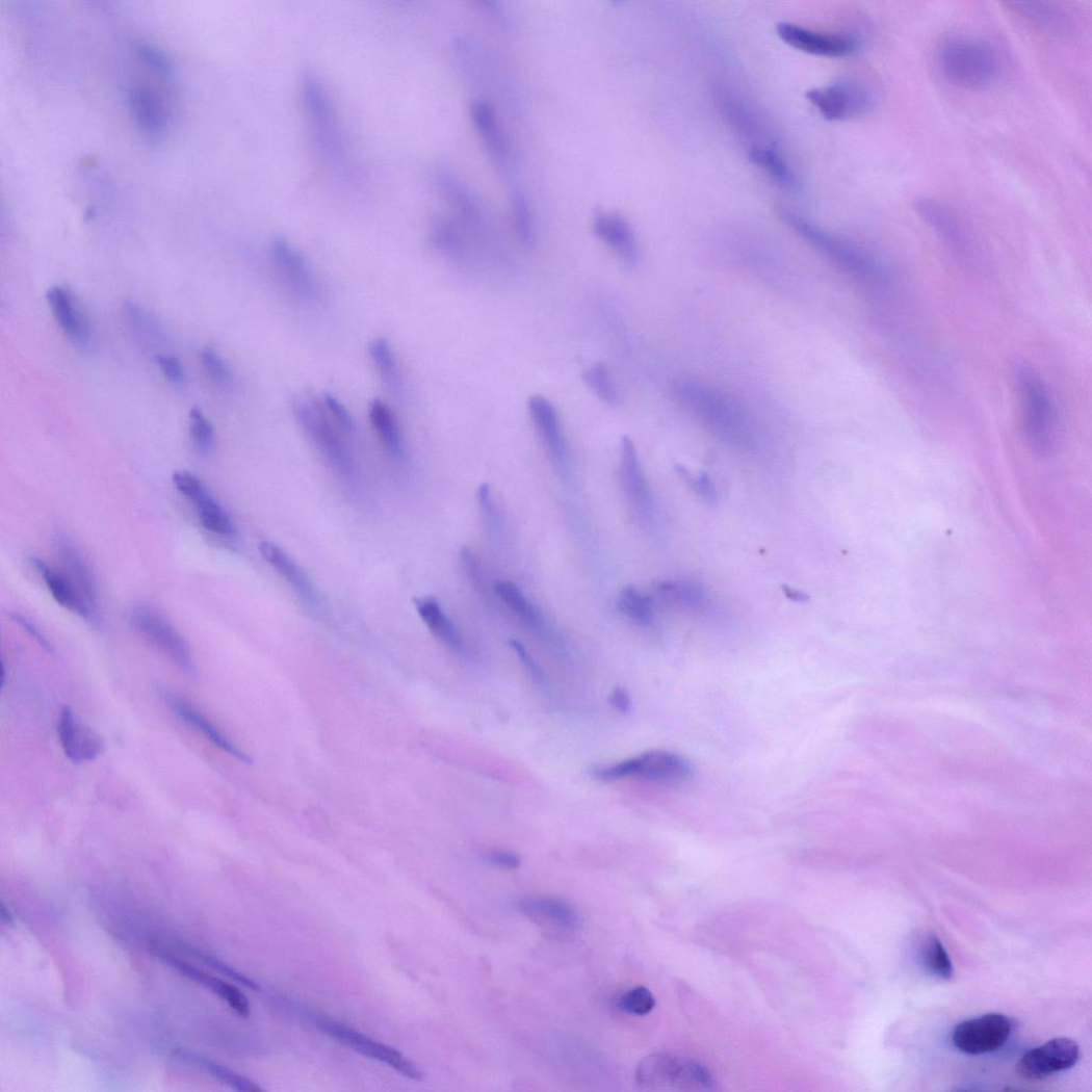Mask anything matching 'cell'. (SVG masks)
Listing matches in <instances>:
<instances>
[{"label":"cell","mask_w":1092,"mask_h":1092,"mask_svg":"<svg viewBox=\"0 0 1092 1092\" xmlns=\"http://www.w3.org/2000/svg\"><path fill=\"white\" fill-rule=\"evenodd\" d=\"M681 407L713 437L733 447L749 450L757 446L753 422L745 409L725 392L691 380L674 385Z\"/></svg>","instance_id":"1"},{"label":"cell","mask_w":1092,"mask_h":1092,"mask_svg":"<svg viewBox=\"0 0 1092 1092\" xmlns=\"http://www.w3.org/2000/svg\"><path fill=\"white\" fill-rule=\"evenodd\" d=\"M780 219L820 255L848 276L868 284L884 282L885 270L864 248L812 224L786 207H779Z\"/></svg>","instance_id":"2"},{"label":"cell","mask_w":1092,"mask_h":1092,"mask_svg":"<svg viewBox=\"0 0 1092 1092\" xmlns=\"http://www.w3.org/2000/svg\"><path fill=\"white\" fill-rule=\"evenodd\" d=\"M938 66L952 85L968 90L991 86L1002 69L996 51L972 36H957L945 42L938 54Z\"/></svg>","instance_id":"3"},{"label":"cell","mask_w":1092,"mask_h":1092,"mask_svg":"<svg viewBox=\"0 0 1092 1092\" xmlns=\"http://www.w3.org/2000/svg\"><path fill=\"white\" fill-rule=\"evenodd\" d=\"M293 410L302 430L331 470L345 485L356 489L359 485L356 460L324 406L304 397L296 399Z\"/></svg>","instance_id":"4"},{"label":"cell","mask_w":1092,"mask_h":1092,"mask_svg":"<svg viewBox=\"0 0 1092 1092\" xmlns=\"http://www.w3.org/2000/svg\"><path fill=\"white\" fill-rule=\"evenodd\" d=\"M1013 372L1022 406L1025 437L1036 451H1051L1058 433V416L1051 394L1030 364L1017 362Z\"/></svg>","instance_id":"5"},{"label":"cell","mask_w":1092,"mask_h":1092,"mask_svg":"<svg viewBox=\"0 0 1092 1092\" xmlns=\"http://www.w3.org/2000/svg\"><path fill=\"white\" fill-rule=\"evenodd\" d=\"M692 774L693 766L687 759L665 750L649 751L635 758L592 771V776L602 782L623 779L671 782L687 779Z\"/></svg>","instance_id":"6"},{"label":"cell","mask_w":1092,"mask_h":1092,"mask_svg":"<svg viewBox=\"0 0 1092 1092\" xmlns=\"http://www.w3.org/2000/svg\"><path fill=\"white\" fill-rule=\"evenodd\" d=\"M130 620L136 631L151 646L170 658L185 674L196 675L197 670L188 644L160 610L148 604H137L130 613Z\"/></svg>","instance_id":"7"},{"label":"cell","mask_w":1092,"mask_h":1092,"mask_svg":"<svg viewBox=\"0 0 1092 1092\" xmlns=\"http://www.w3.org/2000/svg\"><path fill=\"white\" fill-rule=\"evenodd\" d=\"M312 1020L314 1025L323 1034L338 1040L361 1056L384 1063L412 1081H422L424 1078L421 1069L400 1054L398 1049L376 1041L339 1021L319 1015L313 1016Z\"/></svg>","instance_id":"8"},{"label":"cell","mask_w":1092,"mask_h":1092,"mask_svg":"<svg viewBox=\"0 0 1092 1092\" xmlns=\"http://www.w3.org/2000/svg\"><path fill=\"white\" fill-rule=\"evenodd\" d=\"M635 1080L645 1090H667L683 1084L706 1089L711 1085L710 1075L704 1067L669 1054L646 1058L636 1069Z\"/></svg>","instance_id":"9"},{"label":"cell","mask_w":1092,"mask_h":1092,"mask_svg":"<svg viewBox=\"0 0 1092 1092\" xmlns=\"http://www.w3.org/2000/svg\"><path fill=\"white\" fill-rule=\"evenodd\" d=\"M806 97L829 121L857 118L866 112L873 104L870 90L856 79L837 80L829 86L809 90Z\"/></svg>","instance_id":"10"},{"label":"cell","mask_w":1092,"mask_h":1092,"mask_svg":"<svg viewBox=\"0 0 1092 1092\" xmlns=\"http://www.w3.org/2000/svg\"><path fill=\"white\" fill-rule=\"evenodd\" d=\"M1015 1028L1010 1017L1000 1014H988L959 1023L952 1036L954 1045L963 1054L981 1056L996 1051L1008 1039Z\"/></svg>","instance_id":"11"},{"label":"cell","mask_w":1092,"mask_h":1092,"mask_svg":"<svg viewBox=\"0 0 1092 1092\" xmlns=\"http://www.w3.org/2000/svg\"><path fill=\"white\" fill-rule=\"evenodd\" d=\"M776 29L785 45L813 56L846 58L860 50V42L849 34L822 32L789 22L779 23Z\"/></svg>","instance_id":"12"},{"label":"cell","mask_w":1092,"mask_h":1092,"mask_svg":"<svg viewBox=\"0 0 1092 1092\" xmlns=\"http://www.w3.org/2000/svg\"><path fill=\"white\" fill-rule=\"evenodd\" d=\"M47 301L70 342L81 352H92L96 345L95 329L74 293L64 286H53L47 291Z\"/></svg>","instance_id":"13"},{"label":"cell","mask_w":1092,"mask_h":1092,"mask_svg":"<svg viewBox=\"0 0 1092 1092\" xmlns=\"http://www.w3.org/2000/svg\"><path fill=\"white\" fill-rule=\"evenodd\" d=\"M620 484L624 496L633 513L644 524L652 522L654 500L643 471L641 460L631 438L621 441Z\"/></svg>","instance_id":"14"},{"label":"cell","mask_w":1092,"mask_h":1092,"mask_svg":"<svg viewBox=\"0 0 1092 1092\" xmlns=\"http://www.w3.org/2000/svg\"><path fill=\"white\" fill-rule=\"evenodd\" d=\"M1080 1056L1076 1041L1055 1038L1031 1049L1018 1063L1017 1071L1026 1080L1038 1081L1072 1068Z\"/></svg>","instance_id":"15"},{"label":"cell","mask_w":1092,"mask_h":1092,"mask_svg":"<svg viewBox=\"0 0 1092 1092\" xmlns=\"http://www.w3.org/2000/svg\"><path fill=\"white\" fill-rule=\"evenodd\" d=\"M259 550L264 561L291 587L306 607L322 615L323 600L302 567L271 541L260 542Z\"/></svg>","instance_id":"16"},{"label":"cell","mask_w":1092,"mask_h":1092,"mask_svg":"<svg viewBox=\"0 0 1092 1092\" xmlns=\"http://www.w3.org/2000/svg\"><path fill=\"white\" fill-rule=\"evenodd\" d=\"M57 731L67 758L75 764L98 759L105 749L102 735L79 723L70 706L62 707Z\"/></svg>","instance_id":"17"},{"label":"cell","mask_w":1092,"mask_h":1092,"mask_svg":"<svg viewBox=\"0 0 1092 1092\" xmlns=\"http://www.w3.org/2000/svg\"><path fill=\"white\" fill-rule=\"evenodd\" d=\"M271 258L278 275L293 293L306 301L317 297L316 281L296 249L283 239H277L271 248Z\"/></svg>","instance_id":"18"},{"label":"cell","mask_w":1092,"mask_h":1092,"mask_svg":"<svg viewBox=\"0 0 1092 1092\" xmlns=\"http://www.w3.org/2000/svg\"><path fill=\"white\" fill-rule=\"evenodd\" d=\"M56 548L63 568V575L86 603L97 612L99 586L94 569L87 558L66 534L56 536Z\"/></svg>","instance_id":"19"},{"label":"cell","mask_w":1092,"mask_h":1092,"mask_svg":"<svg viewBox=\"0 0 1092 1092\" xmlns=\"http://www.w3.org/2000/svg\"><path fill=\"white\" fill-rule=\"evenodd\" d=\"M920 219L945 243L958 251H967L970 236L959 217L946 204L933 198H920L915 203Z\"/></svg>","instance_id":"20"},{"label":"cell","mask_w":1092,"mask_h":1092,"mask_svg":"<svg viewBox=\"0 0 1092 1092\" xmlns=\"http://www.w3.org/2000/svg\"><path fill=\"white\" fill-rule=\"evenodd\" d=\"M531 421L551 459L564 467L568 457L567 444L555 406L541 395L528 400Z\"/></svg>","instance_id":"21"},{"label":"cell","mask_w":1092,"mask_h":1092,"mask_svg":"<svg viewBox=\"0 0 1092 1092\" xmlns=\"http://www.w3.org/2000/svg\"><path fill=\"white\" fill-rule=\"evenodd\" d=\"M594 229L598 237L615 251L626 266H638L641 260L640 245L632 228L621 216L598 212Z\"/></svg>","instance_id":"22"},{"label":"cell","mask_w":1092,"mask_h":1092,"mask_svg":"<svg viewBox=\"0 0 1092 1092\" xmlns=\"http://www.w3.org/2000/svg\"><path fill=\"white\" fill-rule=\"evenodd\" d=\"M718 96L723 113L732 128L748 140L749 148L776 145L757 112L732 94L721 92Z\"/></svg>","instance_id":"23"},{"label":"cell","mask_w":1092,"mask_h":1092,"mask_svg":"<svg viewBox=\"0 0 1092 1092\" xmlns=\"http://www.w3.org/2000/svg\"><path fill=\"white\" fill-rule=\"evenodd\" d=\"M162 698L166 706L170 707L179 719L198 730L219 749L232 755L233 758L242 763L250 764L252 762L249 755L233 744V742L220 732L212 722H209L206 717H204L203 713L189 702L171 692L163 693Z\"/></svg>","instance_id":"24"},{"label":"cell","mask_w":1092,"mask_h":1092,"mask_svg":"<svg viewBox=\"0 0 1092 1092\" xmlns=\"http://www.w3.org/2000/svg\"><path fill=\"white\" fill-rule=\"evenodd\" d=\"M520 911L541 927L560 932H573L579 927L577 912L568 904L549 898H526L519 904Z\"/></svg>","instance_id":"25"},{"label":"cell","mask_w":1092,"mask_h":1092,"mask_svg":"<svg viewBox=\"0 0 1092 1092\" xmlns=\"http://www.w3.org/2000/svg\"><path fill=\"white\" fill-rule=\"evenodd\" d=\"M158 955L181 974L217 994L229 1004L238 1016L242 1018H248L250 1016L251 1007L249 999L238 988L216 977L209 976L200 969L192 967L191 964L174 955L165 953Z\"/></svg>","instance_id":"26"},{"label":"cell","mask_w":1092,"mask_h":1092,"mask_svg":"<svg viewBox=\"0 0 1092 1092\" xmlns=\"http://www.w3.org/2000/svg\"><path fill=\"white\" fill-rule=\"evenodd\" d=\"M655 597L664 604L680 607L698 614H707L711 602L705 588L691 579H669L657 582Z\"/></svg>","instance_id":"27"},{"label":"cell","mask_w":1092,"mask_h":1092,"mask_svg":"<svg viewBox=\"0 0 1092 1092\" xmlns=\"http://www.w3.org/2000/svg\"><path fill=\"white\" fill-rule=\"evenodd\" d=\"M30 564L44 579L48 590L59 605L82 619L87 621L95 620L96 610L81 598L62 572L51 568L47 563L36 557H31Z\"/></svg>","instance_id":"28"},{"label":"cell","mask_w":1092,"mask_h":1092,"mask_svg":"<svg viewBox=\"0 0 1092 1092\" xmlns=\"http://www.w3.org/2000/svg\"><path fill=\"white\" fill-rule=\"evenodd\" d=\"M414 605L418 616L425 622L430 631L438 641L456 653L465 654L467 652L466 642L435 598L415 599Z\"/></svg>","instance_id":"29"},{"label":"cell","mask_w":1092,"mask_h":1092,"mask_svg":"<svg viewBox=\"0 0 1092 1092\" xmlns=\"http://www.w3.org/2000/svg\"><path fill=\"white\" fill-rule=\"evenodd\" d=\"M748 156L775 184L788 191L800 189V180L780 154L777 145L751 147Z\"/></svg>","instance_id":"30"},{"label":"cell","mask_w":1092,"mask_h":1092,"mask_svg":"<svg viewBox=\"0 0 1092 1092\" xmlns=\"http://www.w3.org/2000/svg\"><path fill=\"white\" fill-rule=\"evenodd\" d=\"M498 599L526 627L542 633L545 621L540 610L524 596L520 588L511 581H499L494 586Z\"/></svg>","instance_id":"31"},{"label":"cell","mask_w":1092,"mask_h":1092,"mask_svg":"<svg viewBox=\"0 0 1092 1092\" xmlns=\"http://www.w3.org/2000/svg\"><path fill=\"white\" fill-rule=\"evenodd\" d=\"M190 501L193 502L200 523L206 530L224 537L236 535L237 529L232 518L206 487Z\"/></svg>","instance_id":"32"},{"label":"cell","mask_w":1092,"mask_h":1092,"mask_svg":"<svg viewBox=\"0 0 1092 1092\" xmlns=\"http://www.w3.org/2000/svg\"><path fill=\"white\" fill-rule=\"evenodd\" d=\"M371 425L383 444L396 460L405 457V445L401 433L392 410L381 399H375L369 407Z\"/></svg>","instance_id":"33"},{"label":"cell","mask_w":1092,"mask_h":1092,"mask_svg":"<svg viewBox=\"0 0 1092 1092\" xmlns=\"http://www.w3.org/2000/svg\"><path fill=\"white\" fill-rule=\"evenodd\" d=\"M123 314L136 338L145 346L154 348L165 343L166 336L160 322L140 305L131 301L125 302Z\"/></svg>","instance_id":"34"},{"label":"cell","mask_w":1092,"mask_h":1092,"mask_svg":"<svg viewBox=\"0 0 1092 1092\" xmlns=\"http://www.w3.org/2000/svg\"><path fill=\"white\" fill-rule=\"evenodd\" d=\"M472 118L490 152L499 161H508L509 148L499 129L493 110L486 104L477 102L471 108Z\"/></svg>","instance_id":"35"},{"label":"cell","mask_w":1092,"mask_h":1092,"mask_svg":"<svg viewBox=\"0 0 1092 1092\" xmlns=\"http://www.w3.org/2000/svg\"><path fill=\"white\" fill-rule=\"evenodd\" d=\"M432 244L443 256L458 264L468 262L467 250L456 228L447 222L437 220L431 232Z\"/></svg>","instance_id":"36"},{"label":"cell","mask_w":1092,"mask_h":1092,"mask_svg":"<svg viewBox=\"0 0 1092 1092\" xmlns=\"http://www.w3.org/2000/svg\"><path fill=\"white\" fill-rule=\"evenodd\" d=\"M618 608L621 614L640 625L650 626L654 623L653 601L634 587L624 588L618 598Z\"/></svg>","instance_id":"37"},{"label":"cell","mask_w":1092,"mask_h":1092,"mask_svg":"<svg viewBox=\"0 0 1092 1092\" xmlns=\"http://www.w3.org/2000/svg\"><path fill=\"white\" fill-rule=\"evenodd\" d=\"M368 353L388 388L398 390L401 384L400 374L394 353L388 341L385 339L373 340L368 346Z\"/></svg>","instance_id":"38"},{"label":"cell","mask_w":1092,"mask_h":1092,"mask_svg":"<svg viewBox=\"0 0 1092 1092\" xmlns=\"http://www.w3.org/2000/svg\"><path fill=\"white\" fill-rule=\"evenodd\" d=\"M582 380L602 401L609 406H617L620 401L619 391L615 385L614 378L608 367L603 363H596L583 371Z\"/></svg>","instance_id":"39"},{"label":"cell","mask_w":1092,"mask_h":1092,"mask_svg":"<svg viewBox=\"0 0 1092 1092\" xmlns=\"http://www.w3.org/2000/svg\"><path fill=\"white\" fill-rule=\"evenodd\" d=\"M189 1061L194 1062L198 1066L211 1073L212 1076L216 1077L226 1085L232 1087L237 1091L242 1092H261L262 1087L256 1082L216 1063L206 1059H202L194 1056H188Z\"/></svg>","instance_id":"40"},{"label":"cell","mask_w":1092,"mask_h":1092,"mask_svg":"<svg viewBox=\"0 0 1092 1092\" xmlns=\"http://www.w3.org/2000/svg\"><path fill=\"white\" fill-rule=\"evenodd\" d=\"M201 363L212 384L220 391L233 388L234 374L225 359L212 348L204 347L200 352Z\"/></svg>","instance_id":"41"},{"label":"cell","mask_w":1092,"mask_h":1092,"mask_svg":"<svg viewBox=\"0 0 1092 1092\" xmlns=\"http://www.w3.org/2000/svg\"><path fill=\"white\" fill-rule=\"evenodd\" d=\"M922 961L928 971L942 980L948 981L953 978L954 969L952 961L941 941L931 936L922 947Z\"/></svg>","instance_id":"42"},{"label":"cell","mask_w":1092,"mask_h":1092,"mask_svg":"<svg viewBox=\"0 0 1092 1092\" xmlns=\"http://www.w3.org/2000/svg\"><path fill=\"white\" fill-rule=\"evenodd\" d=\"M190 437L194 449L201 456L211 453L215 446V428L200 408L190 411Z\"/></svg>","instance_id":"43"},{"label":"cell","mask_w":1092,"mask_h":1092,"mask_svg":"<svg viewBox=\"0 0 1092 1092\" xmlns=\"http://www.w3.org/2000/svg\"><path fill=\"white\" fill-rule=\"evenodd\" d=\"M655 1004V997L652 992L643 986L628 990L621 996L619 1002L625 1013L635 1016L650 1014L654 1010Z\"/></svg>","instance_id":"44"},{"label":"cell","mask_w":1092,"mask_h":1092,"mask_svg":"<svg viewBox=\"0 0 1092 1092\" xmlns=\"http://www.w3.org/2000/svg\"><path fill=\"white\" fill-rule=\"evenodd\" d=\"M1016 11L1032 22L1047 29L1058 28L1063 23V18L1054 8L1040 3L1016 4Z\"/></svg>","instance_id":"45"},{"label":"cell","mask_w":1092,"mask_h":1092,"mask_svg":"<svg viewBox=\"0 0 1092 1092\" xmlns=\"http://www.w3.org/2000/svg\"><path fill=\"white\" fill-rule=\"evenodd\" d=\"M514 205L515 224L518 236L525 245L531 246L534 244L535 235L527 202L521 193H516Z\"/></svg>","instance_id":"46"},{"label":"cell","mask_w":1092,"mask_h":1092,"mask_svg":"<svg viewBox=\"0 0 1092 1092\" xmlns=\"http://www.w3.org/2000/svg\"><path fill=\"white\" fill-rule=\"evenodd\" d=\"M155 362L166 378L167 382L178 388H183L186 385V370L177 357L173 355L158 354L155 356Z\"/></svg>","instance_id":"47"},{"label":"cell","mask_w":1092,"mask_h":1092,"mask_svg":"<svg viewBox=\"0 0 1092 1092\" xmlns=\"http://www.w3.org/2000/svg\"><path fill=\"white\" fill-rule=\"evenodd\" d=\"M680 476L698 493L706 502L713 505L718 501V492L716 486L711 483L709 477L701 473L695 475L690 472L686 468L679 466L677 468Z\"/></svg>","instance_id":"48"},{"label":"cell","mask_w":1092,"mask_h":1092,"mask_svg":"<svg viewBox=\"0 0 1092 1092\" xmlns=\"http://www.w3.org/2000/svg\"><path fill=\"white\" fill-rule=\"evenodd\" d=\"M324 408L332 421L339 426L344 433H352L355 428V421L352 413L339 400L332 395H326Z\"/></svg>","instance_id":"49"},{"label":"cell","mask_w":1092,"mask_h":1092,"mask_svg":"<svg viewBox=\"0 0 1092 1092\" xmlns=\"http://www.w3.org/2000/svg\"><path fill=\"white\" fill-rule=\"evenodd\" d=\"M460 560L462 568H464L469 580L477 588V590L485 591L487 586L486 575L476 554L471 549L465 548L460 553Z\"/></svg>","instance_id":"50"},{"label":"cell","mask_w":1092,"mask_h":1092,"mask_svg":"<svg viewBox=\"0 0 1092 1092\" xmlns=\"http://www.w3.org/2000/svg\"><path fill=\"white\" fill-rule=\"evenodd\" d=\"M199 957L208 965V967L213 968L215 971H217V972L228 977L229 979H231V980H233V981L243 985L244 987H246L249 989H252V990H259L260 989V986L256 982L250 980L249 978L242 976L241 973H239L235 969L229 967L228 964L222 962L220 960H218V959H216L214 957H211V956H207V955H200Z\"/></svg>","instance_id":"51"},{"label":"cell","mask_w":1092,"mask_h":1092,"mask_svg":"<svg viewBox=\"0 0 1092 1092\" xmlns=\"http://www.w3.org/2000/svg\"><path fill=\"white\" fill-rule=\"evenodd\" d=\"M478 501L489 529L496 534L499 530L500 521L488 485L479 488Z\"/></svg>","instance_id":"52"},{"label":"cell","mask_w":1092,"mask_h":1092,"mask_svg":"<svg viewBox=\"0 0 1092 1092\" xmlns=\"http://www.w3.org/2000/svg\"><path fill=\"white\" fill-rule=\"evenodd\" d=\"M10 616L42 648L50 653L55 652L49 639L41 632V629L29 618L20 613H15Z\"/></svg>","instance_id":"53"},{"label":"cell","mask_w":1092,"mask_h":1092,"mask_svg":"<svg viewBox=\"0 0 1092 1092\" xmlns=\"http://www.w3.org/2000/svg\"><path fill=\"white\" fill-rule=\"evenodd\" d=\"M511 647L515 651L516 655L521 660V662L524 665L526 670L529 672V675L532 678V680H535L537 683H542L543 672L539 665H537L532 656L528 653L526 648L517 641H512Z\"/></svg>","instance_id":"54"},{"label":"cell","mask_w":1092,"mask_h":1092,"mask_svg":"<svg viewBox=\"0 0 1092 1092\" xmlns=\"http://www.w3.org/2000/svg\"><path fill=\"white\" fill-rule=\"evenodd\" d=\"M488 863L506 869L518 868L521 864V859L514 853L510 852H493L486 856Z\"/></svg>","instance_id":"55"},{"label":"cell","mask_w":1092,"mask_h":1092,"mask_svg":"<svg viewBox=\"0 0 1092 1092\" xmlns=\"http://www.w3.org/2000/svg\"><path fill=\"white\" fill-rule=\"evenodd\" d=\"M609 703L620 713H628L632 710V699L623 687H616L613 691Z\"/></svg>","instance_id":"56"},{"label":"cell","mask_w":1092,"mask_h":1092,"mask_svg":"<svg viewBox=\"0 0 1092 1092\" xmlns=\"http://www.w3.org/2000/svg\"><path fill=\"white\" fill-rule=\"evenodd\" d=\"M782 592L784 593V595H785V597L787 599H789V600H791L794 602L805 603V602L809 601V596L808 595H806L805 593H803L801 591L795 590V588H791L789 586H783L782 587Z\"/></svg>","instance_id":"57"},{"label":"cell","mask_w":1092,"mask_h":1092,"mask_svg":"<svg viewBox=\"0 0 1092 1092\" xmlns=\"http://www.w3.org/2000/svg\"><path fill=\"white\" fill-rule=\"evenodd\" d=\"M0 916H2V921L5 924V926L14 927V914L11 913L10 909L6 906L5 903H2V908H0Z\"/></svg>","instance_id":"58"}]
</instances>
